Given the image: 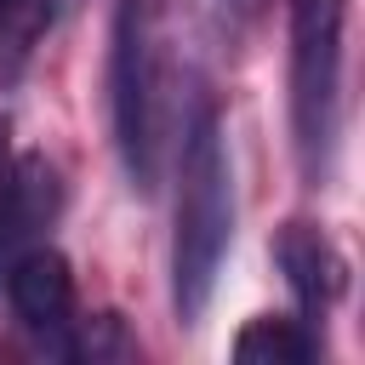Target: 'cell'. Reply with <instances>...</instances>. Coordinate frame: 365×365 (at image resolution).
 Returning <instances> with one entry per match:
<instances>
[{"label": "cell", "mask_w": 365, "mask_h": 365, "mask_svg": "<svg viewBox=\"0 0 365 365\" xmlns=\"http://www.w3.org/2000/svg\"><path fill=\"white\" fill-rule=\"evenodd\" d=\"M342 23L348 0H291V148L302 182H325L342 131Z\"/></svg>", "instance_id": "2"}, {"label": "cell", "mask_w": 365, "mask_h": 365, "mask_svg": "<svg viewBox=\"0 0 365 365\" xmlns=\"http://www.w3.org/2000/svg\"><path fill=\"white\" fill-rule=\"evenodd\" d=\"M319 354V331L297 314H257L240 336H234V359L245 365H308Z\"/></svg>", "instance_id": "7"}, {"label": "cell", "mask_w": 365, "mask_h": 365, "mask_svg": "<svg viewBox=\"0 0 365 365\" xmlns=\"http://www.w3.org/2000/svg\"><path fill=\"white\" fill-rule=\"evenodd\" d=\"M51 23V0H0V68H23Z\"/></svg>", "instance_id": "8"}, {"label": "cell", "mask_w": 365, "mask_h": 365, "mask_svg": "<svg viewBox=\"0 0 365 365\" xmlns=\"http://www.w3.org/2000/svg\"><path fill=\"white\" fill-rule=\"evenodd\" d=\"M234 240V171L222 120L211 103L188 114L182 160H177V222H171V308L177 325H200L211 308L222 257Z\"/></svg>", "instance_id": "1"}, {"label": "cell", "mask_w": 365, "mask_h": 365, "mask_svg": "<svg viewBox=\"0 0 365 365\" xmlns=\"http://www.w3.org/2000/svg\"><path fill=\"white\" fill-rule=\"evenodd\" d=\"M57 205H63L57 165L46 154H11L0 171V262L17 257L23 245H34L51 228Z\"/></svg>", "instance_id": "6"}, {"label": "cell", "mask_w": 365, "mask_h": 365, "mask_svg": "<svg viewBox=\"0 0 365 365\" xmlns=\"http://www.w3.org/2000/svg\"><path fill=\"white\" fill-rule=\"evenodd\" d=\"M11 125H6V114H0V171H6V160H11V137H6Z\"/></svg>", "instance_id": "9"}, {"label": "cell", "mask_w": 365, "mask_h": 365, "mask_svg": "<svg viewBox=\"0 0 365 365\" xmlns=\"http://www.w3.org/2000/svg\"><path fill=\"white\" fill-rule=\"evenodd\" d=\"M108 114L114 148L131 188H154L160 177V34L154 0H120L108 40Z\"/></svg>", "instance_id": "3"}, {"label": "cell", "mask_w": 365, "mask_h": 365, "mask_svg": "<svg viewBox=\"0 0 365 365\" xmlns=\"http://www.w3.org/2000/svg\"><path fill=\"white\" fill-rule=\"evenodd\" d=\"M274 262H279V274H285V285H291V297H297V314H302L308 325H319V319L331 314V302L342 297V285H348L342 251L325 240V228H314V222H285V228L274 234Z\"/></svg>", "instance_id": "5"}, {"label": "cell", "mask_w": 365, "mask_h": 365, "mask_svg": "<svg viewBox=\"0 0 365 365\" xmlns=\"http://www.w3.org/2000/svg\"><path fill=\"white\" fill-rule=\"evenodd\" d=\"M6 302H11L17 325L34 342L63 354V342L74 331V274H68V257L57 245H46V240H34L17 257H6Z\"/></svg>", "instance_id": "4"}]
</instances>
